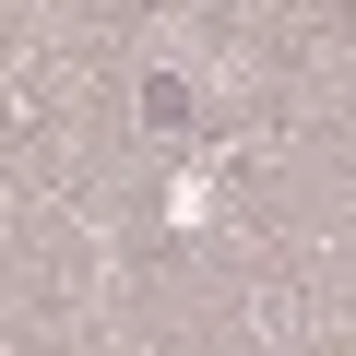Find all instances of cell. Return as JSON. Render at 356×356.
<instances>
[{"mask_svg": "<svg viewBox=\"0 0 356 356\" xmlns=\"http://www.w3.org/2000/svg\"><path fill=\"white\" fill-rule=\"evenodd\" d=\"M143 119H154V131H191V83L154 72V83H143Z\"/></svg>", "mask_w": 356, "mask_h": 356, "instance_id": "1", "label": "cell"}]
</instances>
